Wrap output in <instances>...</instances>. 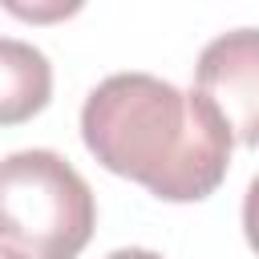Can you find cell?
Masks as SVG:
<instances>
[{"label": "cell", "mask_w": 259, "mask_h": 259, "mask_svg": "<svg viewBox=\"0 0 259 259\" xmlns=\"http://www.w3.org/2000/svg\"><path fill=\"white\" fill-rule=\"evenodd\" d=\"M85 150L166 202L214 194L231 166V130L206 97L154 73H113L81 105Z\"/></svg>", "instance_id": "6da1fadb"}, {"label": "cell", "mask_w": 259, "mask_h": 259, "mask_svg": "<svg viewBox=\"0 0 259 259\" xmlns=\"http://www.w3.org/2000/svg\"><path fill=\"white\" fill-rule=\"evenodd\" d=\"M97 223L89 182L57 150L0 158V243L24 259H77Z\"/></svg>", "instance_id": "7a4b0ae2"}, {"label": "cell", "mask_w": 259, "mask_h": 259, "mask_svg": "<svg viewBox=\"0 0 259 259\" xmlns=\"http://www.w3.org/2000/svg\"><path fill=\"white\" fill-rule=\"evenodd\" d=\"M194 93L214 105V113L227 121L231 138L243 146L255 142L259 125V49L255 28H235L214 36L194 69Z\"/></svg>", "instance_id": "3957f363"}, {"label": "cell", "mask_w": 259, "mask_h": 259, "mask_svg": "<svg viewBox=\"0 0 259 259\" xmlns=\"http://www.w3.org/2000/svg\"><path fill=\"white\" fill-rule=\"evenodd\" d=\"M53 97V65L28 40L0 36V125L36 117Z\"/></svg>", "instance_id": "277c9868"}, {"label": "cell", "mask_w": 259, "mask_h": 259, "mask_svg": "<svg viewBox=\"0 0 259 259\" xmlns=\"http://www.w3.org/2000/svg\"><path fill=\"white\" fill-rule=\"evenodd\" d=\"M0 8L28 24H61V20L77 16L85 8V0H0Z\"/></svg>", "instance_id": "5b68a950"}, {"label": "cell", "mask_w": 259, "mask_h": 259, "mask_svg": "<svg viewBox=\"0 0 259 259\" xmlns=\"http://www.w3.org/2000/svg\"><path fill=\"white\" fill-rule=\"evenodd\" d=\"M105 259H162L158 251H146V247H117V251H109Z\"/></svg>", "instance_id": "8992f818"}, {"label": "cell", "mask_w": 259, "mask_h": 259, "mask_svg": "<svg viewBox=\"0 0 259 259\" xmlns=\"http://www.w3.org/2000/svg\"><path fill=\"white\" fill-rule=\"evenodd\" d=\"M0 259H24L20 251H12V247H0Z\"/></svg>", "instance_id": "52a82bcc"}]
</instances>
